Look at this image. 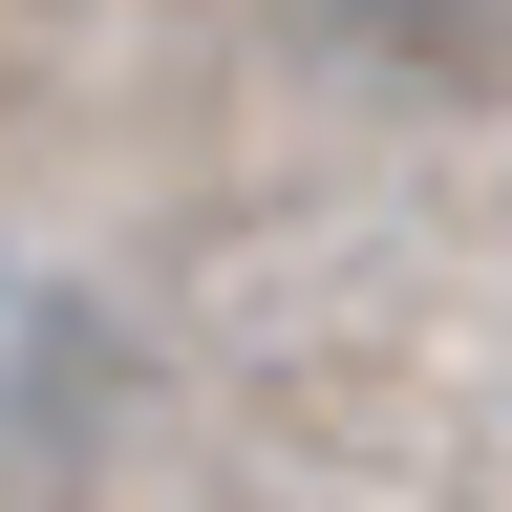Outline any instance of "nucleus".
Returning a JSON list of instances; mask_svg holds the SVG:
<instances>
[{
	"label": "nucleus",
	"instance_id": "obj_1",
	"mask_svg": "<svg viewBox=\"0 0 512 512\" xmlns=\"http://www.w3.org/2000/svg\"><path fill=\"white\" fill-rule=\"evenodd\" d=\"M320 43L384 64V86H491V64H512V0H320Z\"/></svg>",
	"mask_w": 512,
	"mask_h": 512
}]
</instances>
